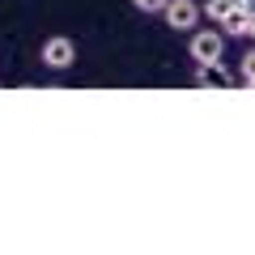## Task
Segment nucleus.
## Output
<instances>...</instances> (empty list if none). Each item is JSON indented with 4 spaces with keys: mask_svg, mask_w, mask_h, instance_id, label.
<instances>
[{
    "mask_svg": "<svg viewBox=\"0 0 255 255\" xmlns=\"http://www.w3.org/2000/svg\"><path fill=\"white\" fill-rule=\"evenodd\" d=\"M187 55L196 60V68H217V64H221V55H226V34H221V30H213V26L191 30Z\"/></svg>",
    "mask_w": 255,
    "mask_h": 255,
    "instance_id": "nucleus-1",
    "label": "nucleus"
},
{
    "mask_svg": "<svg viewBox=\"0 0 255 255\" xmlns=\"http://www.w3.org/2000/svg\"><path fill=\"white\" fill-rule=\"evenodd\" d=\"M38 60H43L47 68H55V73H64V68L77 64V43L68 34H51V38H43V47H38Z\"/></svg>",
    "mask_w": 255,
    "mask_h": 255,
    "instance_id": "nucleus-2",
    "label": "nucleus"
},
{
    "mask_svg": "<svg viewBox=\"0 0 255 255\" xmlns=\"http://www.w3.org/2000/svg\"><path fill=\"white\" fill-rule=\"evenodd\" d=\"M157 17L170 30H179V34H191V30L200 26V4H196V0H166V9L157 13Z\"/></svg>",
    "mask_w": 255,
    "mask_h": 255,
    "instance_id": "nucleus-3",
    "label": "nucleus"
},
{
    "mask_svg": "<svg viewBox=\"0 0 255 255\" xmlns=\"http://www.w3.org/2000/svg\"><path fill=\"white\" fill-rule=\"evenodd\" d=\"M247 26H251V13L230 9V13H226V21H221V34H226V38H247Z\"/></svg>",
    "mask_w": 255,
    "mask_h": 255,
    "instance_id": "nucleus-4",
    "label": "nucleus"
},
{
    "mask_svg": "<svg viewBox=\"0 0 255 255\" xmlns=\"http://www.w3.org/2000/svg\"><path fill=\"white\" fill-rule=\"evenodd\" d=\"M226 13H230V0H204V4H200V17H209L213 26H221Z\"/></svg>",
    "mask_w": 255,
    "mask_h": 255,
    "instance_id": "nucleus-5",
    "label": "nucleus"
},
{
    "mask_svg": "<svg viewBox=\"0 0 255 255\" xmlns=\"http://www.w3.org/2000/svg\"><path fill=\"white\" fill-rule=\"evenodd\" d=\"M238 81H243L247 90H255V47H251V51H243V64H238Z\"/></svg>",
    "mask_w": 255,
    "mask_h": 255,
    "instance_id": "nucleus-6",
    "label": "nucleus"
},
{
    "mask_svg": "<svg viewBox=\"0 0 255 255\" xmlns=\"http://www.w3.org/2000/svg\"><path fill=\"white\" fill-rule=\"evenodd\" d=\"M132 9L149 17V13H162V9H166V0H132Z\"/></svg>",
    "mask_w": 255,
    "mask_h": 255,
    "instance_id": "nucleus-7",
    "label": "nucleus"
},
{
    "mask_svg": "<svg viewBox=\"0 0 255 255\" xmlns=\"http://www.w3.org/2000/svg\"><path fill=\"white\" fill-rule=\"evenodd\" d=\"M247 38H255V13H251V26H247Z\"/></svg>",
    "mask_w": 255,
    "mask_h": 255,
    "instance_id": "nucleus-8",
    "label": "nucleus"
}]
</instances>
